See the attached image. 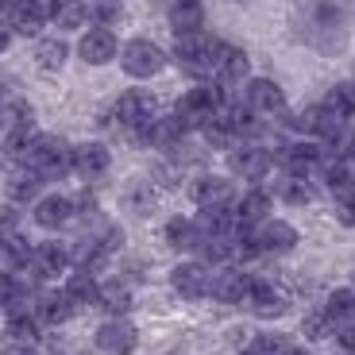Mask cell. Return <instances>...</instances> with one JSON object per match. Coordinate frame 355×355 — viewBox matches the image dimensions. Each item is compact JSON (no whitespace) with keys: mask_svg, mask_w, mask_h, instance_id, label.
<instances>
[{"mask_svg":"<svg viewBox=\"0 0 355 355\" xmlns=\"http://www.w3.org/2000/svg\"><path fill=\"white\" fill-rule=\"evenodd\" d=\"M282 347H286L282 336H259L255 340V355H278Z\"/></svg>","mask_w":355,"mask_h":355,"instance_id":"obj_37","label":"cell"},{"mask_svg":"<svg viewBox=\"0 0 355 355\" xmlns=\"http://www.w3.org/2000/svg\"><path fill=\"white\" fill-rule=\"evenodd\" d=\"M305 332H309L313 340H329L332 332H336V320H332L329 313H313V317H305Z\"/></svg>","mask_w":355,"mask_h":355,"instance_id":"obj_35","label":"cell"},{"mask_svg":"<svg viewBox=\"0 0 355 355\" xmlns=\"http://www.w3.org/2000/svg\"><path fill=\"white\" fill-rule=\"evenodd\" d=\"M324 108L329 112H336V116H355V85H336L329 93V101H324Z\"/></svg>","mask_w":355,"mask_h":355,"instance_id":"obj_31","label":"cell"},{"mask_svg":"<svg viewBox=\"0 0 355 355\" xmlns=\"http://www.w3.org/2000/svg\"><path fill=\"white\" fill-rule=\"evenodd\" d=\"M39 66L43 70H58V66L66 62V43H58V39H46V43H39Z\"/></svg>","mask_w":355,"mask_h":355,"instance_id":"obj_32","label":"cell"},{"mask_svg":"<svg viewBox=\"0 0 355 355\" xmlns=\"http://www.w3.org/2000/svg\"><path fill=\"white\" fill-rule=\"evenodd\" d=\"M324 313H329L332 320H352L355 317V290H332Z\"/></svg>","mask_w":355,"mask_h":355,"instance_id":"obj_30","label":"cell"},{"mask_svg":"<svg viewBox=\"0 0 355 355\" xmlns=\"http://www.w3.org/2000/svg\"><path fill=\"white\" fill-rule=\"evenodd\" d=\"M243 305H251L255 317H282V313H286V302L270 290V286H263V282L251 286V293H248V302H243Z\"/></svg>","mask_w":355,"mask_h":355,"instance_id":"obj_21","label":"cell"},{"mask_svg":"<svg viewBox=\"0 0 355 355\" xmlns=\"http://www.w3.org/2000/svg\"><path fill=\"white\" fill-rule=\"evenodd\" d=\"M251 278L248 275H240V270H224V275H216L213 278V286H209V293H213L216 302H224V305H243L248 302V293H251Z\"/></svg>","mask_w":355,"mask_h":355,"instance_id":"obj_10","label":"cell"},{"mask_svg":"<svg viewBox=\"0 0 355 355\" xmlns=\"http://www.w3.org/2000/svg\"><path fill=\"white\" fill-rule=\"evenodd\" d=\"M228 105V97H224V89H220V81L216 85H197V89H189L186 97L178 101V120L186 128H193V124H205L209 116L216 112V108H224Z\"/></svg>","mask_w":355,"mask_h":355,"instance_id":"obj_2","label":"cell"},{"mask_svg":"<svg viewBox=\"0 0 355 355\" xmlns=\"http://www.w3.org/2000/svg\"><path fill=\"white\" fill-rule=\"evenodd\" d=\"M313 197V189H309V182H305L302 174H290L282 182V201H290V205H305Z\"/></svg>","mask_w":355,"mask_h":355,"instance_id":"obj_33","label":"cell"},{"mask_svg":"<svg viewBox=\"0 0 355 355\" xmlns=\"http://www.w3.org/2000/svg\"><path fill=\"white\" fill-rule=\"evenodd\" d=\"M243 355H255V352H243Z\"/></svg>","mask_w":355,"mask_h":355,"instance_id":"obj_44","label":"cell"},{"mask_svg":"<svg viewBox=\"0 0 355 355\" xmlns=\"http://www.w3.org/2000/svg\"><path fill=\"white\" fill-rule=\"evenodd\" d=\"M73 313V302L62 293H39V305H35V317L46 320V324H62V320H70Z\"/></svg>","mask_w":355,"mask_h":355,"instance_id":"obj_20","label":"cell"},{"mask_svg":"<svg viewBox=\"0 0 355 355\" xmlns=\"http://www.w3.org/2000/svg\"><path fill=\"white\" fill-rule=\"evenodd\" d=\"M51 19L58 27H81L89 19V12H85V0H54V12H51Z\"/></svg>","mask_w":355,"mask_h":355,"instance_id":"obj_29","label":"cell"},{"mask_svg":"<svg viewBox=\"0 0 355 355\" xmlns=\"http://www.w3.org/2000/svg\"><path fill=\"white\" fill-rule=\"evenodd\" d=\"M166 243H170L174 251L197 248V224H193V220H182V216H174V220L166 224Z\"/></svg>","mask_w":355,"mask_h":355,"instance_id":"obj_28","label":"cell"},{"mask_svg":"<svg viewBox=\"0 0 355 355\" xmlns=\"http://www.w3.org/2000/svg\"><path fill=\"white\" fill-rule=\"evenodd\" d=\"M8 43H12V27L0 19V51H8Z\"/></svg>","mask_w":355,"mask_h":355,"instance_id":"obj_40","label":"cell"},{"mask_svg":"<svg viewBox=\"0 0 355 355\" xmlns=\"http://www.w3.org/2000/svg\"><path fill=\"white\" fill-rule=\"evenodd\" d=\"M178 66L186 73H193V78H213V58H216V43L213 39H205L201 31H193V35H178Z\"/></svg>","mask_w":355,"mask_h":355,"instance_id":"obj_3","label":"cell"},{"mask_svg":"<svg viewBox=\"0 0 355 355\" xmlns=\"http://www.w3.org/2000/svg\"><path fill=\"white\" fill-rule=\"evenodd\" d=\"M24 166H31L39 178H62L66 170H73L70 147H66L62 139H54V135H35L31 147H27Z\"/></svg>","mask_w":355,"mask_h":355,"instance_id":"obj_1","label":"cell"},{"mask_svg":"<svg viewBox=\"0 0 355 355\" xmlns=\"http://www.w3.org/2000/svg\"><path fill=\"white\" fill-rule=\"evenodd\" d=\"M66 263H70V255L58 243H39V248H31V259H27L35 278H58L66 270Z\"/></svg>","mask_w":355,"mask_h":355,"instance_id":"obj_9","label":"cell"},{"mask_svg":"<svg viewBox=\"0 0 355 355\" xmlns=\"http://www.w3.org/2000/svg\"><path fill=\"white\" fill-rule=\"evenodd\" d=\"M347 159H352V162H355V139H352V147H347Z\"/></svg>","mask_w":355,"mask_h":355,"instance_id":"obj_43","label":"cell"},{"mask_svg":"<svg viewBox=\"0 0 355 355\" xmlns=\"http://www.w3.org/2000/svg\"><path fill=\"white\" fill-rule=\"evenodd\" d=\"M39 186H43V178H39L31 166H24V170H16V174L8 178V197H12V201H19V205H24V201H35V197H39Z\"/></svg>","mask_w":355,"mask_h":355,"instance_id":"obj_24","label":"cell"},{"mask_svg":"<svg viewBox=\"0 0 355 355\" xmlns=\"http://www.w3.org/2000/svg\"><path fill=\"white\" fill-rule=\"evenodd\" d=\"M70 162L81 178H97L108 170V151L101 143H81V147H70Z\"/></svg>","mask_w":355,"mask_h":355,"instance_id":"obj_14","label":"cell"},{"mask_svg":"<svg viewBox=\"0 0 355 355\" xmlns=\"http://www.w3.org/2000/svg\"><path fill=\"white\" fill-rule=\"evenodd\" d=\"M201 24H205V8L197 0H178L174 12H170L174 35H193V31H201Z\"/></svg>","mask_w":355,"mask_h":355,"instance_id":"obj_18","label":"cell"},{"mask_svg":"<svg viewBox=\"0 0 355 355\" xmlns=\"http://www.w3.org/2000/svg\"><path fill=\"white\" fill-rule=\"evenodd\" d=\"M12 31H19V35H39V27L46 24L43 19V12L35 8V4H31V0H16V4H12Z\"/></svg>","mask_w":355,"mask_h":355,"instance_id":"obj_22","label":"cell"},{"mask_svg":"<svg viewBox=\"0 0 355 355\" xmlns=\"http://www.w3.org/2000/svg\"><path fill=\"white\" fill-rule=\"evenodd\" d=\"M255 236H259V248L263 251H278V255H282V251L297 248V232H293L286 220H266Z\"/></svg>","mask_w":355,"mask_h":355,"instance_id":"obj_15","label":"cell"},{"mask_svg":"<svg viewBox=\"0 0 355 355\" xmlns=\"http://www.w3.org/2000/svg\"><path fill=\"white\" fill-rule=\"evenodd\" d=\"M193 201L201 209H232L236 193H232V182H224V178H201L193 186Z\"/></svg>","mask_w":355,"mask_h":355,"instance_id":"obj_12","label":"cell"},{"mask_svg":"<svg viewBox=\"0 0 355 355\" xmlns=\"http://www.w3.org/2000/svg\"><path fill=\"white\" fill-rule=\"evenodd\" d=\"M12 4H16V0H0V12H8Z\"/></svg>","mask_w":355,"mask_h":355,"instance_id":"obj_42","label":"cell"},{"mask_svg":"<svg viewBox=\"0 0 355 355\" xmlns=\"http://www.w3.org/2000/svg\"><path fill=\"white\" fill-rule=\"evenodd\" d=\"M135 344H139L135 324H128V320H120V317H112L108 324H101V332H97V347L105 355H132Z\"/></svg>","mask_w":355,"mask_h":355,"instance_id":"obj_5","label":"cell"},{"mask_svg":"<svg viewBox=\"0 0 355 355\" xmlns=\"http://www.w3.org/2000/svg\"><path fill=\"white\" fill-rule=\"evenodd\" d=\"M286 166H290V174H302L309 178L313 170L320 166V159H324V151L320 147H313V143H297V147H286Z\"/></svg>","mask_w":355,"mask_h":355,"instance_id":"obj_19","label":"cell"},{"mask_svg":"<svg viewBox=\"0 0 355 355\" xmlns=\"http://www.w3.org/2000/svg\"><path fill=\"white\" fill-rule=\"evenodd\" d=\"M278 355H305V352H302V347H282Z\"/></svg>","mask_w":355,"mask_h":355,"instance_id":"obj_41","label":"cell"},{"mask_svg":"<svg viewBox=\"0 0 355 355\" xmlns=\"http://www.w3.org/2000/svg\"><path fill=\"white\" fill-rule=\"evenodd\" d=\"M170 282H174V290L182 293V297L197 302V297H209L213 275H209V266H205V263H182V266H174Z\"/></svg>","mask_w":355,"mask_h":355,"instance_id":"obj_6","label":"cell"},{"mask_svg":"<svg viewBox=\"0 0 355 355\" xmlns=\"http://www.w3.org/2000/svg\"><path fill=\"white\" fill-rule=\"evenodd\" d=\"M8 344L12 347H35L39 344V320L35 317H12L8 320Z\"/></svg>","mask_w":355,"mask_h":355,"instance_id":"obj_27","label":"cell"},{"mask_svg":"<svg viewBox=\"0 0 355 355\" xmlns=\"http://www.w3.org/2000/svg\"><path fill=\"white\" fill-rule=\"evenodd\" d=\"M73 216V201L70 197H43V201L35 205V220L43 224V228H62V224H70Z\"/></svg>","mask_w":355,"mask_h":355,"instance_id":"obj_17","label":"cell"},{"mask_svg":"<svg viewBox=\"0 0 355 355\" xmlns=\"http://www.w3.org/2000/svg\"><path fill=\"white\" fill-rule=\"evenodd\" d=\"M93 305H101V309L112 313V317H124V313L132 309V290H128V286H120V282L101 286V290H97V302H93Z\"/></svg>","mask_w":355,"mask_h":355,"instance_id":"obj_25","label":"cell"},{"mask_svg":"<svg viewBox=\"0 0 355 355\" xmlns=\"http://www.w3.org/2000/svg\"><path fill=\"white\" fill-rule=\"evenodd\" d=\"M116 116H120L128 128H143V124H147V120L155 116L151 93H143V89H132V93H124V97H120V105H116Z\"/></svg>","mask_w":355,"mask_h":355,"instance_id":"obj_11","label":"cell"},{"mask_svg":"<svg viewBox=\"0 0 355 355\" xmlns=\"http://www.w3.org/2000/svg\"><path fill=\"white\" fill-rule=\"evenodd\" d=\"M85 12L97 19L101 27H108L112 19H120V0H85Z\"/></svg>","mask_w":355,"mask_h":355,"instance_id":"obj_34","label":"cell"},{"mask_svg":"<svg viewBox=\"0 0 355 355\" xmlns=\"http://www.w3.org/2000/svg\"><path fill=\"white\" fill-rule=\"evenodd\" d=\"M78 54L85 58L89 66H105V62H112V58H116V35L108 31V27H101V24H97L85 39H81Z\"/></svg>","mask_w":355,"mask_h":355,"instance_id":"obj_8","label":"cell"},{"mask_svg":"<svg viewBox=\"0 0 355 355\" xmlns=\"http://www.w3.org/2000/svg\"><path fill=\"white\" fill-rule=\"evenodd\" d=\"M243 105H248L251 112H278V108L286 105V97H282V89H278L275 81L255 78V81L248 85V97H243Z\"/></svg>","mask_w":355,"mask_h":355,"instance_id":"obj_13","label":"cell"},{"mask_svg":"<svg viewBox=\"0 0 355 355\" xmlns=\"http://www.w3.org/2000/svg\"><path fill=\"white\" fill-rule=\"evenodd\" d=\"M97 278L89 275V270H78V275H70V282H66V297H70L73 305H93L97 302Z\"/></svg>","mask_w":355,"mask_h":355,"instance_id":"obj_26","label":"cell"},{"mask_svg":"<svg viewBox=\"0 0 355 355\" xmlns=\"http://www.w3.org/2000/svg\"><path fill=\"white\" fill-rule=\"evenodd\" d=\"M266 213H270V197H266L263 189L243 193L240 205H236V220L240 224H259V220H266Z\"/></svg>","mask_w":355,"mask_h":355,"instance_id":"obj_23","label":"cell"},{"mask_svg":"<svg viewBox=\"0 0 355 355\" xmlns=\"http://www.w3.org/2000/svg\"><path fill=\"white\" fill-rule=\"evenodd\" d=\"M213 78L220 85H232V81H243L248 78V54L240 46H228V43H216V58H213Z\"/></svg>","mask_w":355,"mask_h":355,"instance_id":"obj_7","label":"cell"},{"mask_svg":"<svg viewBox=\"0 0 355 355\" xmlns=\"http://www.w3.org/2000/svg\"><path fill=\"white\" fill-rule=\"evenodd\" d=\"M120 62H124V70L132 73V78H155V73L166 66V54H162L151 39H132V43L124 46V54H120Z\"/></svg>","mask_w":355,"mask_h":355,"instance_id":"obj_4","label":"cell"},{"mask_svg":"<svg viewBox=\"0 0 355 355\" xmlns=\"http://www.w3.org/2000/svg\"><path fill=\"white\" fill-rule=\"evenodd\" d=\"M232 170L243 178V182H259V178L270 170V155L263 147H243V151L232 155Z\"/></svg>","mask_w":355,"mask_h":355,"instance_id":"obj_16","label":"cell"},{"mask_svg":"<svg viewBox=\"0 0 355 355\" xmlns=\"http://www.w3.org/2000/svg\"><path fill=\"white\" fill-rule=\"evenodd\" d=\"M12 293H16V278H12V275H4V270H0V305L8 302Z\"/></svg>","mask_w":355,"mask_h":355,"instance_id":"obj_38","label":"cell"},{"mask_svg":"<svg viewBox=\"0 0 355 355\" xmlns=\"http://www.w3.org/2000/svg\"><path fill=\"white\" fill-rule=\"evenodd\" d=\"M340 344H344V347H347V352H352V355H355V324H347V329H344V332H340Z\"/></svg>","mask_w":355,"mask_h":355,"instance_id":"obj_39","label":"cell"},{"mask_svg":"<svg viewBox=\"0 0 355 355\" xmlns=\"http://www.w3.org/2000/svg\"><path fill=\"white\" fill-rule=\"evenodd\" d=\"M336 216H340V224H347V228H355V186L340 189V205H336Z\"/></svg>","mask_w":355,"mask_h":355,"instance_id":"obj_36","label":"cell"}]
</instances>
